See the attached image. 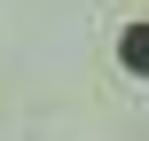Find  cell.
I'll return each mask as SVG.
<instances>
[{
	"mask_svg": "<svg viewBox=\"0 0 149 141\" xmlns=\"http://www.w3.org/2000/svg\"><path fill=\"white\" fill-rule=\"evenodd\" d=\"M118 63H126L134 78H149V24H126V31H118Z\"/></svg>",
	"mask_w": 149,
	"mask_h": 141,
	"instance_id": "6da1fadb",
	"label": "cell"
}]
</instances>
